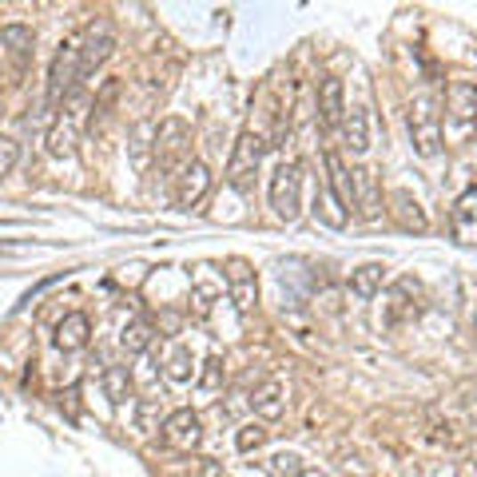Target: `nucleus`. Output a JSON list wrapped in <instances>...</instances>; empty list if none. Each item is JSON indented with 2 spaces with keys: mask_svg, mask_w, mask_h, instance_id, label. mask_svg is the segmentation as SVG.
<instances>
[{
  "mask_svg": "<svg viewBox=\"0 0 477 477\" xmlns=\"http://www.w3.org/2000/svg\"><path fill=\"white\" fill-rule=\"evenodd\" d=\"M417 298H422V287L414 283V279H398L394 287L386 291V303H382V319H386V327H398V322L406 319H417Z\"/></svg>",
  "mask_w": 477,
  "mask_h": 477,
  "instance_id": "obj_9",
  "label": "nucleus"
},
{
  "mask_svg": "<svg viewBox=\"0 0 477 477\" xmlns=\"http://www.w3.org/2000/svg\"><path fill=\"white\" fill-rule=\"evenodd\" d=\"M151 156H156V167L164 175H179L191 164V127L179 116H167L164 124L156 127V148H151Z\"/></svg>",
  "mask_w": 477,
  "mask_h": 477,
  "instance_id": "obj_1",
  "label": "nucleus"
},
{
  "mask_svg": "<svg viewBox=\"0 0 477 477\" xmlns=\"http://www.w3.org/2000/svg\"><path fill=\"white\" fill-rule=\"evenodd\" d=\"M159 414H164L159 398H140V406H135V425H140L143 433L159 430Z\"/></svg>",
  "mask_w": 477,
  "mask_h": 477,
  "instance_id": "obj_28",
  "label": "nucleus"
},
{
  "mask_svg": "<svg viewBox=\"0 0 477 477\" xmlns=\"http://www.w3.org/2000/svg\"><path fill=\"white\" fill-rule=\"evenodd\" d=\"M354 207L362 219H378L382 215V191H378V175L370 167L354 172Z\"/></svg>",
  "mask_w": 477,
  "mask_h": 477,
  "instance_id": "obj_17",
  "label": "nucleus"
},
{
  "mask_svg": "<svg viewBox=\"0 0 477 477\" xmlns=\"http://www.w3.org/2000/svg\"><path fill=\"white\" fill-rule=\"evenodd\" d=\"M116 48V24L108 20V16H100V20H92L88 28H84L80 36V68L84 76H92L96 68L108 64V56H112Z\"/></svg>",
  "mask_w": 477,
  "mask_h": 477,
  "instance_id": "obj_6",
  "label": "nucleus"
},
{
  "mask_svg": "<svg viewBox=\"0 0 477 477\" xmlns=\"http://www.w3.org/2000/svg\"><path fill=\"white\" fill-rule=\"evenodd\" d=\"M84 76L80 68V40H64L48 68V108H60L68 96H76V80Z\"/></svg>",
  "mask_w": 477,
  "mask_h": 477,
  "instance_id": "obj_3",
  "label": "nucleus"
},
{
  "mask_svg": "<svg viewBox=\"0 0 477 477\" xmlns=\"http://www.w3.org/2000/svg\"><path fill=\"white\" fill-rule=\"evenodd\" d=\"M410 140H414L417 156H425V159L441 151V116L430 96H417L410 104Z\"/></svg>",
  "mask_w": 477,
  "mask_h": 477,
  "instance_id": "obj_4",
  "label": "nucleus"
},
{
  "mask_svg": "<svg viewBox=\"0 0 477 477\" xmlns=\"http://www.w3.org/2000/svg\"><path fill=\"white\" fill-rule=\"evenodd\" d=\"M104 394L112 406H124L132 398V370L127 366H108L104 370Z\"/></svg>",
  "mask_w": 477,
  "mask_h": 477,
  "instance_id": "obj_25",
  "label": "nucleus"
},
{
  "mask_svg": "<svg viewBox=\"0 0 477 477\" xmlns=\"http://www.w3.org/2000/svg\"><path fill=\"white\" fill-rule=\"evenodd\" d=\"M271 207L283 223H295L298 207H303V172L298 164H279L271 175Z\"/></svg>",
  "mask_w": 477,
  "mask_h": 477,
  "instance_id": "obj_5",
  "label": "nucleus"
},
{
  "mask_svg": "<svg viewBox=\"0 0 477 477\" xmlns=\"http://www.w3.org/2000/svg\"><path fill=\"white\" fill-rule=\"evenodd\" d=\"M223 358H207L203 362V374H199V386L203 390H219V382H223Z\"/></svg>",
  "mask_w": 477,
  "mask_h": 477,
  "instance_id": "obj_31",
  "label": "nucleus"
},
{
  "mask_svg": "<svg viewBox=\"0 0 477 477\" xmlns=\"http://www.w3.org/2000/svg\"><path fill=\"white\" fill-rule=\"evenodd\" d=\"M390 211H394V219H398V227L402 231H417L422 235L425 227H430V219H425V207L414 199L406 187H398V191H390Z\"/></svg>",
  "mask_w": 477,
  "mask_h": 477,
  "instance_id": "obj_16",
  "label": "nucleus"
},
{
  "mask_svg": "<svg viewBox=\"0 0 477 477\" xmlns=\"http://www.w3.org/2000/svg\"><path fill=\"white\" fill-rule=\"evenodd\" d=\"M298 462H303V457L287 449V454H275V457H271V470H275L279 477H298V473L306 470V465H298Z\"/></svg>",
  "mask_w": 477,
  "mask_h": 477,
  "instance_id": "obj_30",
  "label": "nucleus"
},
{
  "mask_svg": "<svg viewBox=\"0 0 477 477\" xmlns=\"http://www.w3.org/2000/svg\"><path fill=\"white\" fill-rule=\"evenodd\" d=\"M207 191H211V167L203 164V159H191V164L175 175V203L191 211L207 199Z\"/></svg>",
  "mask_w": 477,
  "mask_h": 477,
  "instance_id": "obj_10",
  "label": "nucleus"
},
{
  "mask_svg": "<svg viewBox=\"0 0 477 477\" xmlns=\"http://www.w3.org/2000/svg\"><path fill=\"white\" fill-rule=\"evenodd\" d=\"M449 231H454V238L465 247L477 243V187L457 195L454 211H449Z\"/></svg>",
  "mask_w": 477,
  "mask_h": 477,
  "instance_id": "obj_11",
  "label": "nucleus"
},
{
  "mask_svg": "<svg viewBox=\"0 0 477 477\" xmlns=\"http://www.w3.org/2000/svg\"><path fill=\"white\" fill-rule=\"evenodd\" d=\"M327 187L338 195V203H343L346 211L354 207V172H346L338 151H327Z\"/></svg>",
  "mask_w": 477,
  "mask_h": 477,
  "instance_id": "obj_19",
  "label": "nucleus"
},
{
  "mask_svg": "<svg viewBox=\"0 0 477 477\" xmlns=\"http://www.w3.org/2000/svg\"><path fill=\"white\" fill-rule=\"evenodd\" d=\"M446 100H449V116H454L462 127H470L477 119V84H465V80L449 84Z\"/></svg>",
  "mask_w": 477,
  "mask_h": 477,
  "instance_id": "obj_20",
  "label": "nucleus"
},
{
  "mask_svg": "<svg viewBox=\"0 0 477 477\" xmlns=\"http://www.w3.org/2000/svg\"><path fill=\"white\" fill-rule=\"evenodd\" d=\"M314 215H319L327 227H335V231H343L346 227V207L338 203V195L327 187V179H322L319 191H314Z\"/></svg>",
  "mask_w": 477,
  "mask_h": 477,
  "instance_id": "obj_21",
  "label": "nucleus"
},
{
  "mask_svg": "<svg viewBox=\"0 0 477 477\" xmlns=\"http://www.w3.org/2000/svg\"><path fill=\"white\" fill-rule=\"evenodd\" d=\"M156 343V327H151L148 319H135L124 327V335H119V346H124L127 354H143L148 346Z\"/></svg>",
  "mask_w": 477,
  "mask_h": 477,
  "instance_id": "obj_24",
  "label": "nucleus"
},
{
  "mask_svg": "<svg viewBox=\"0 0 477 477\" xmlns=\"http://www.w3.org/2000/svg\"><path fill=\"white\" fill-rule=\"evenodd\" d=\"M88 338H92V319L84 311H72V314H64V319L56 322V346L64 354L84 351V346H88Z\"/></svg>",
  "mask_w": 477,
  "mask_h": 477,
  "instance_id": "obj_12",
  "label": "nucleus"
},
{
  "mask_svg": "<svg viewBox=\"0 0 477 477\" xmlns=\"http://www.w3.org/2000/svg\"><path fill=\"white\" fill-rule=\"evenodd\" d=\"M267 438H271V430L263 422H247V425H238V433H235V446L243 449V454H251V449H259V446H267Z\"/></svg>",
  "mask_w": 477,
  "mask_h": 477,
  "instance_id": "obj_27",
  "label": "nucleus"
},
{
  "mask_svg": "<svg viewBox=\"0 0 477 477\" xmlns=\"http://www.w3.org/2000/svg\"><path fill=\"white\" fill-rule=\"evenodd\" d=\"M195 374V354L187 351V346H175L172 354H167V378L172 382H191Z\"/></svg>",
  "mask_w": 477,
  "mask_h": 477,
  "instance_id": "obj_26",
  "label": "nucleus"
},
{
  "mask_svg": "<svg viewBox=\"0 0 477 477\" xmlns=\"http://www.w3.org/2000/svg\"><path fill=\"white\" fill-rule=\"evenodd\" d=\"M263 151H267V143H263L259 135L238 132V140L231 148V159H227V183H231L238 195H251L255 175H259V167H263Z\"/></svg>",
  "mask_w": 477,
  "mask_h": 477,
  "instance_id": "obj_2",
  "label": "nucleus"
},
{
  "mask_svg": "<svg viewBox=\"0 0 477 477\" xmlns=\"http://www.w3.org/2000/svg\"><path fill=\"white\" fill-rule=\"evenodd\" d=\"M319 119H322V127H327V132L343 127V119H346L343 80H335V76H327V80L319 84Z\"/></svg>",
  "mask_w": 477,
  "mask_h": 477,
  "instance_id": "obj_13",
  "label": "nucleus"
},
{
  "mask_svg": "<svg viewBox=\"0 0 477 477\" xmlns=\"http://www.w3.org/2000/svg\"><path fill=\"white\" fill-rule=\"evenodd\" d=\"M223 279H227V291H231L235 311L238 314H251L255 303H259V279H255L251 263H247V259H227Z\"/></svg>",
  "mask_w": 477,
  "mask_h": 477,
  "instance_id": "obj_8",
  "label": "nucleus"
},
{
  "mask_svg": "<svg viewBox=\"0 0 477 477\" xmlns=\"http://www.w3.org/2000/svg\"><path fill=\"white\" fill-rule=\"evenodd\" d=\"M382 279H386V267H382V263H362V267L351 271V295L374 298L382 291Z\"/></svg>",
  "mask_w": 477,
  "mask_h": 477,
  "instance_id": "obj_22",
  "label": "nucleus"
},
{
  "mask_svg": "<svg viewBox=\"0 0 477 477\" xmlns=\"http://www.w3.org/2000/svg\"><path fill=\"white\" fill-rule=\"evenodd\" d=\"M76 132H80V112L64 108V112L56 116L53 132H48V156H53V159L72 156V151H76Z\"/></svg>",
  "mask_w": 477,
  "mask_h": 477,
  "instance_id": "obj_14",
  "label": "nucleus"
},
{
  "mask_svg": "<svg viewBox=\"0 0 477 477\" xmlns=\"http://www.w3.org/2000/svg\"><path fill=\"white\" fill-rule=\"evenodd\" d=\"M159 438H164V446L179 449V454H191V449L203 441V422H199V414H191V410L167 414L164 425H159Z\"/></svg>",
  "mask_w": 477,
  "mask_h": 477,
  "instance_id": "obj_7",
  "label": "nucleus"
},
{
  "mask_svg": "<svg viewBox=\"0 0 477 477\" xmlns=\"http://www.w3.org/2000/svg\"><path fill=\"white\" fill-rule=\"evenodd\" d=\"M298 477H330V473H322V470H303Z\"/></svg>",
  "mask_w": 477,
  "mask_h": 477,
  "instance_id": "obj_32",
  "label": "nucleus"
},
{
  "mask_svg": "<svg viewBox=\"0 0 477 477\" xmlns=\"http://www.w3.org/2000/svg\"><path fill=\"white\" fill-rule=\"evenodd\" d=\"M16 159H20V143H16L12 135H0V179L12 175Z\"/></svg>",
  "mask_w": 477,
  "mask_h": 477,
  "instance_id": "obj_29",
  "label": "nucleus"
},
{
  "mask_svg": "<svg viewBox=\"0 0 477 477\" xmlns=\"http://www.w3.org/2000/svg\"><path fill=\"white\" fill-rule=\"evenodd\" d=\"M0 40L8 44V53H12L16 64H28L32 48H36V36H32L28 24H4V28H0Z\"/></svg>",
  "mask_w": 477,
  "mask_h": 477,
  "instance_id": "obj_23",
  "label": "nucleus"
},
{
  "mask_svg": "<svg viewBox=\"0 0 477 477\" xmlns=\"http://www.w3.org/2000/svg\"><path fill=\"white\" fill-rule=\"evenodd\" d=\"M251 410L259 417H267V422L283 417L287 414V386L279 378L259 382V386H255V394H251Z\"/></svg>",
  "mask_w": 477,
  "mask_h": 477,
  "instance_id": "obj_15",
  "label": "nucleus"
},
{
  "mask_svg": "<svg viewBox=\"0 0 477 477\" xmlns=\"http://www.w3.org/2000/svg\"><path fill=\"white\" fill-rule=\"evenodd\" d=\"M343 148L351 151V156H362V151L370 148V112H366V108H346Z\"/></svg>",
  "mask_w": 477,
  "mask_h": 477,
  "instance_id": "obj_18",
  "label": "nucleus"
}]
</instances>
